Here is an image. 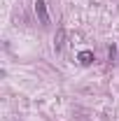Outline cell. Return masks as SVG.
<instances>
[{"instance_id": "1", "label": "cell", "mask_w": 119, "mask_h": 121, "mask_svg": "<svg viewBox=\"0 0 119 121\" xmlns=\"http://www.w3.org/2000/svg\"><path fill=\"white\" fill-rule=\"evenodd\" d=\"M35 14H37V19H40L42 26L49 23V12H47V2L45 0H35Z\"/></svg>"}, {"instance_id": "2", "label": "cell", "mask_w": 119, "mask_h": 121, "mask_svg": "<svg viewBox=\"0 0 119 121\" xmlns=\"http://www.w3.org/2000/svg\"><path fill=\"white\" fill-rule=\"evenodd\" d=\"M77 60H79L82 65H91V63H93V51H89V49L79 51V54H77Z\"/></svg>"}, {"instance_id": "3", "label": "cell", "mask_w": 119, "mask_h": 121, "mask_svg": "<svg viewBox=\"0 0 119 121\" xmlns=\"http://www.w3.org/2000/svg\"><path fill=\"white\" fill-rule=\"evenodd\" d=\"M63 37H65V30H59V40H56V51H61V49H63Z\"/></svg>"}]
</instances>
